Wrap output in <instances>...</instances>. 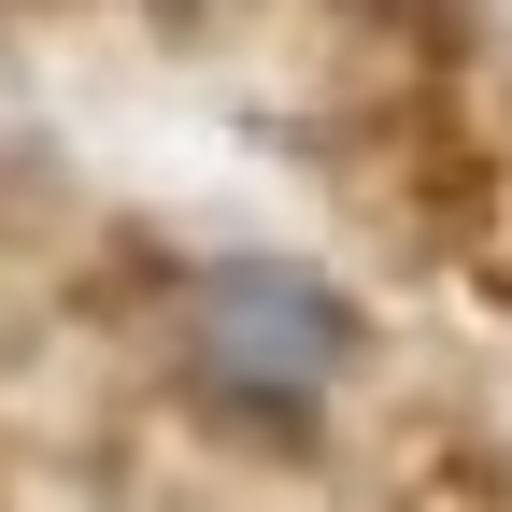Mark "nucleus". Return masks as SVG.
<instances>
[{
    "label": "nucleus",
    "instance_id": "obj_1",
    "mask_svg": "<svg viewBox=\"0 0 512 512\" xmlns=\"http://www.w3.org/2000/svg\"><path fill=\"white\" fill-rule=\"evenodd\" d=\"M356 356H370L356 299L328 271H299V256H214V271L171 285V370H185V399H214L242 427H313L356 384Z\"/></svg>",
    "mask_w": 512,
    "mask_h": 512
}]
</instances>
